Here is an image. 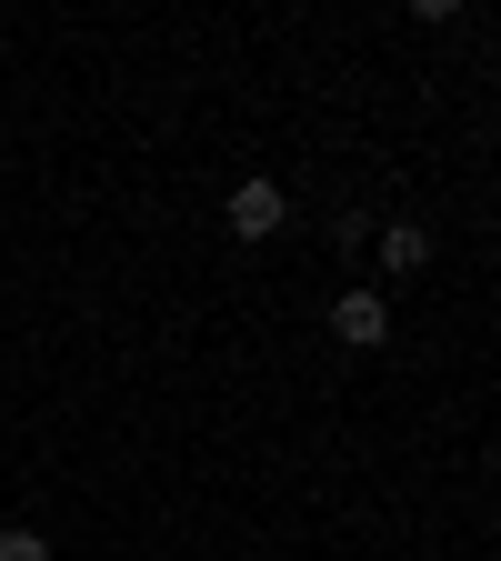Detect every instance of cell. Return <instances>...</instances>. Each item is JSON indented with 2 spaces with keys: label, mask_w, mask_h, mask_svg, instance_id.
I'll return each instance as SVG.
<instances>
[{
  "label": "cell",
  "mask_w": 501,
  "mask_h": 561,
  "mask_svg": "<svg viewBox=\"0 0 501 561\" xmlns=\"http://www.w3.org/2000/svg\"><path fill=\"white\" fill-rule=\"evenodd\" d=\"M0 561H50V541L31 522H0Z\"/></svg>",
  "instance_id": "4"
},
{
  "label": "cell",
  "mask_w": 501,
  "mask_h": 561,
  "mask_svg": "<svg viewBox=\"0 0 501 561\" xmlns=\"http://www.w3.org/2000/svg\"><path fill=\"white\" fill-rule=\"evenodd\" d=\"M331 341H341V351H382V341H391V301H382V291H341V301H331Z\"/></svg>",
  "instance_id": "2"
},
{
  "label": "cell",
  "mask_w": 501,
  "mask_h": 561,
  "mask_svg": "<svg viewBox=\"0 0 501 561\" xmlns=\"http://www.w3.org/2000/svg\"><path fill=\"white\" fill-rule=\"evenodd\" d=\"M372 261L382 271H432V231H421V221H382L372 231Z\"/></svg>",
  "instance_id": "3"
},
{
  "label": "cell",
  "mask_w": 501,
  "mask_h": 561,
  "mask_svg": "<svg viewBox=\"0 0 501 561\" xmlns=\"http://www.w3.org/2000/svg\"><path fill=\"white\" fill-rule=\"evenodd\" d=\"M281 221H292L281 181H231V241H281Z\"/></svg>",
  "instance_id": "1"
}]
</instances>
